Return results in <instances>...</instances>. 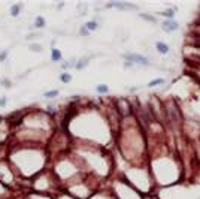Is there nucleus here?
Here are the masks:
<instances>
[{"mask_svg": "<svg viewBox=\"0 0 200 199\" xmlns=\"http://www.w3.org/2000/svg\"><path fill=\"white\" fill-rule=\"evenodd\" d=\"M21 9H22V3H14V5L11 6V15H12V17H18L19 12H21Z\"/></svg>", "mask_w": 200, "mask_h": 199, "instance_id": "1", "label": "nucleus"}, {"mask_svg": "<svg viewBox=\"0 0 200 199\" xmlns=\"http://www.w3.org/2000/svg\"><path fill=\"white\" fill-rule=\"evenodd\" d=\"M51 58H53V61H55V63L61 61V53H60V50L53 48V51H51Z\"/></svg>", "mask_w": 200, "mask_h": 199, "instance_id": "2", "label": "nucleus"}, {"mask_svg": "<svg viewBox=\"0 0 200 199\" xmlns=\"http://www.w3.org/2000/svg\"><path fill=\"white\" fill-rule=\"evenodd\" d=\"M35 27L36 29H42V27H45V18L43 17H36V19H35Z\"/></svg>", "mask_w": 200, "mask_h": 199, "instance_id": "3", "label": "nucleus"}, {"mask_svg": "<svg viewBox=\"0 0 200 199\" xmlns=\"http://www.w3.org/2000/svg\"><path fill=\"white\" fill-rule=\"evenodd\" d=\"M58 94V90H51V91H45L43 93V97H46V99H53Z\"/></svg>", "mask_w": 200, "mask_h": 199, "instance_id": "4", "label": "nucleus"}, {"mask_svg": "<svg viewBox=\"0 0 200 199\" xmlns=\"http://www.w3.org/2000/svg\"><path fill=\"white\" fill-rule=\"evenodd\" d=\"M60 79H61L63 82H69V81L72 79V75H70V73H61V75H60Z\"/></svg>", "mask_w": 200, "mask_h": 199, "instance_id": "5", "label": "nucleus"}, {"mask_svg": "<svg viewBox=\"0 0 200 199\" xmlns=\"http://www.w3.org/2000/svg\"><path fill=\"white\" fill-rule=\"evenodd\" d=\"M157 48H158V51H161V53H167L169 51V48H167V45L166 44H157Z\"/></svg>", "mask_w": 200, "mask_h": 199, "instance_id": "6", "label": "nucleus"}, {"mask_svg": "<svg viewBox=\"0 0 200 199\" xmlns=\"http://www.w3.org/2000/svg\"><path fill=\"white\" fill-rule=\"evenodd\" d=\"M30 51L40 53V51H42V47H40V45H37V44H32V45H30Z\"/></svg>", "mask_w": 200, "mask_h": 199, "instance_id": "7", "label": "nucleus"}, {"mask_svg": "<svg viewBox=\"0 0 200 199\" xmlns=\"http://www.w3.org/2000/svg\"><path fill=\"white\" fill-rule=\"evenodd\" d=\"M0 84H3V86L8 89V87H11V86H12V81H9V79H6V78H5V79H2V81H0Z\"/></svg>", "mask_w": 200, "mask_h": 199, "instance_id": "8", "label": "nucleus"}, {"mask_svg": "<svg viewBox=\"0 0 200 199\" xmlns=\"http://www.w3.org/2000/svg\"><path fill=\"white\" fill-rule=\"evenodd\" d=\"M87 29H88V30H96V29H97V24H96L94 21H91V23L87 24Z\"/></svg>", "mask_w": 200, "mask_h": 199, "instance_id": "9", "label": "nucleus"}, {"mask_svg": "<svg viewBox=\"0 0 200 199\" xmlns=\"http://www.w3.org/2000/svg\"><path fill=\"white\" fill-rule=\"evenodd\" d=\"M157 84H163V79H154V81H151V82H149V86H151V87H154V86H157Z\"/></svg>", "mask_w": 200, "mask_h": 199, "instance_id": "10", "label": "nucleus"}, {"mask_svg": "<svg viewBox=\"0 0 200 199\" xmlns=\"http://www.w3.org/2000/svg\"><path fill=\"white\" fill-rule=\"evenodd\" d=\"M6 102H8V100H6V97H5V96H2V97H0V106H2V108H5V106H6Z\"/></svg>", "mask_w": 200, "mask_h": 199, "instance_id": "11", "label": "nucleus"}, {"mask_svg": "<svg viewBox=\"0 0 200 199\" xmlns=\"http://www.w3.org/2000/svg\"><path fill=\"white\" fill-rule=\"evenodd\" d=\"M6 57H8V51H2L0 53V61H5Z\"/></svg>", "mask_w": 200, "mask_h": 199, "instance_id": "12", "label": "nucleus"}, {"mask_svg": "<svg viewBox=\"0 0 200 199\" xmlns=\"http://www.w3.org/2000/svg\"><path fill=\"white\" fill-rule=\"evenodd\" d=\"M97 91H100V93H106V91H108V87H105V86H99V87H97Z\"/></svg>", "mask_w": 200, "mask_h": 199, "instance_id": "13", "label": "nucleus"}, {"mask_svg": "<svg viewBox=\"0 0 200 199\" xmlns=\"http://www.w3.org/2000/svg\"><path fill=\"white\" fill-rule=\"evenodd\" d=\"M164 15H167V17H173V12H172V11H167V12H164Z\"/></svg>", "mask_w": 200, "mask_h": 199, "instance_id": "14", "label": "nucleus"}]
</instances>
